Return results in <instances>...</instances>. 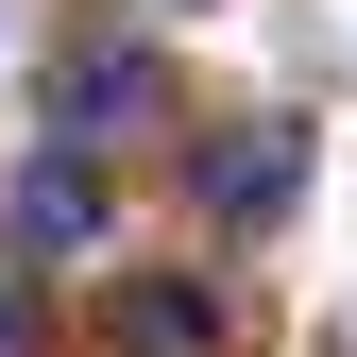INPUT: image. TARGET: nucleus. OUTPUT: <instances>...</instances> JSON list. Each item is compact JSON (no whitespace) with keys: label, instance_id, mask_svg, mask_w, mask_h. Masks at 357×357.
Masks as SVG:
<instances>
[{"label":"nucleus","instance_id":"obj_3","mask_svg":"<svg viewBox=\"0 0 357 357\" xmlns=\"http://www.w3.org/2000/svg\"><path fill=\"white\" fill-rule=\"evenodd\" d=\"M119 357H221V306L204 289H119Z\"/></svg>","mask_w":357,"mask_h":357},{"label":"nucleus","instance_id":"obj_4","mask_svg":"<svg viewBox=\"0 0 357 357\" xmlns=\"http://www.w3.org/2000/svg\"><path fill=\"white\" fill-rule=\"evenodd\" d=\"M153 17H204V0H153Z\"/></svg>","mask_w":357,"mask_h":357},{"label":"nucleus","instance_id":"obj_2","mask_svg":"<svg viewBox=\"0 0 357 357\" xmlns=\"http://www.w3.org/2000/svg\"><path fill=\"white\" fill-rule=\"evenodd\" d=\"M17 255H34V273H68V255H102V170H85L68 137H52V153L17 170Z\"/></svg>","mask_w":357,"mask_h":357},{"label":"nucleus","instance_id":"obj_1","mask_svg":"<svg viewBox=\"0 0 357 357\" xmlns=\"http://www.w3.org/2000/svg\"><path fill=\"white\" fill-rule=\"evenodd\" d=\"M306 204V119H238L204 137V221H289Z\"/></svg>","mask_w":357,"mask_h":357}]
</instances>
